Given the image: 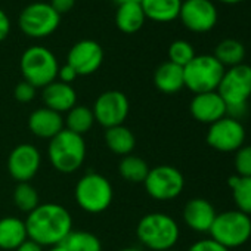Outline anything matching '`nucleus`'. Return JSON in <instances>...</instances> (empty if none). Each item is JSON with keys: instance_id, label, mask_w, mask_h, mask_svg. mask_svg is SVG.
I'll use <instances>...</instances> for the list:
<instances>
[{"instance_id": "a211bd4d", "label": "nucleus", "mask_w": 251, "mask_h": 251, "mask_svg": "<svg viewBox=\"0 0 251 251\" xmlns=\"http://www.w3.org/2000/svg\"><path fill=\"white\" fill-rule=\"evenodd\" d=\"M64 118L59 112L49 108H39L31 112L28 118V127L31 133L42 139H52L64 130Z\"/></svg>"}, {"instance_id": "79ce46f5", "label": "nucleus", "mask_w": 251, "mask_h": 251, "mask_svg": "<svg viewBox=\"0 0 251 251\" xmlns=\"http://www.w3.org/2000/svg\"><path fill=\"white\" fill-rule=\"evenodd\" d=\"M118 251H144V250H139V248H123V250H118Z\"/></svg>"}, {"instance_id": "a19ab883", "label": "nucleus", "mask_w": 251, "mask_h": 251, "mask_svg": "<svg viewBox=\"0 0 251 251\" xmlns=\"http://www.w3.org/2000/svg\"><path fill=\"white\" fill-rule=\"evenodd\" d=\"M49 251H67V250H65V247H62V245H56V247H50Z\"/></svg>"}, {"instance_id": "4468645a", "label": "nucleus", "mask_w": 251, "mask_h": 251, "mask_svg": "<svg viewBox=\"0 0 251 251\" xmlns=\"http://www.w3.org/2000/svg\"><path fill=\"white\" fill-rule=\"evenodd\" d=\"M42 155L39 150L30 144H21L12 150L8 157V172L18 183L30 182L39 172Z\"/></svg>"}, {"instance_id": "72a5a7b5", "label": "nucleus", "mask_w": 251, "mask_h": 251, "mask_svg": "<svg viewBox=\"0 0 251 251\" xmlns=\"http://www.w3.org/2000/svg\"><path fill=\"white\" fill-rule=\"evenodd\" d=\"M188 251H229V250L220 245L219 242H216L214 239L208 238V239H201V241L194 242L188 248Z\"/></svg>"}, {"instance_id": "412c9836", "label": "nucleus", "mask_w": 251, "mask_h": 251, "mask_svg": "<svg viewBox=\"0 0 251 251\" xmlns=\"http://www.w3.org/2000/svg\"><path fill=\"white\" fill-rule=\"evenodd\" d=\"M141 6L147 20L155 23H172L179 18L182 0H142Z\"/></svg>"}, {"instance_id": "ea45409f", "label": "nucleus", "mask_w": 251, "mask_h": 251, "mask_svg": "<svg viewBox=\"0 0 251 251\" xmlns=\"http://www.w3.org/2000/svg\"><path fill=\"white\" fill-rule=\"evenodd\" d=\"M219 2L225 3V5H236V3H241L244 0H219Z\"/></svg>"}, {"instance_id": "c9c22d12", "label": "nucleus", "mask_w": 251, "mask_h": 251, "mask_svg": "<svg viewBox=\"0 0 251 251\" xmlns=\"http://www.w3.org/2000/svg\"><path fill=\"white\" fill-rule=\"evenodd\" d=\"M75 3V0H50V6L61 15L65 12H70Z\"/></svg>"}, {"instance_id": "c756f323", "label": "nucleus", "mask_w": 251, "mask_h": 251, "mask_svg": "<svg viewBox=\"0 0 251 251\" xmlns=\"http://www.w3.org/2000/svg\"><path fill=\"white\" fill-rule=\"evenodd\" d=\"M14 202L18 207V210L28 214L34 208H37V205L40 204V200H39V194L36 188L30 185L28 182H24V183L17 185L14 191Z\"/></svg>"}, {"instance_id": "f3484780", "label": "nucleus", "mask_w": 251, "mask_h": 251, "mask_svg": "<svg viewBox=\"0 0 251 251\" xmlns=\"http://www.w3.org/2000/svg\"><path fill=\"white\" fill-rule=\"evenodd\" d=\"M217 213L213 204L204 198H192L183 207V220L186 226L195 232H210Z\"/></svg>"}, {"instance_id": "423d86ee", "label": "nucleus", "mask_w": 251, "mask_h": 251, "mask_svg": "<svg viewBox=\"0 0 251 251\" xmlns=\"http://www.w3.org/2000/svg\"><path fill=\"white\" fill-rule=\"evenodd\" d=\"M20 68L25 81L36 89H43L56 80L59 65L58 59L49 49L43 46H31L23 53Z\"/></svg>"}, {"instance_id": "473e14b6", "label": "nucleus", "mask_w": 251, "mask_h": 251, "mask_svg": "<svg viewBox=\"0 0 251 251\" xmlns=\"http://www.w3.org/2000/svg\"><path fill=\"white\" fill-rule=\"evenodd\" d=\"M36 87L33 86V84H30L28 81H21V83H18L17 84V87H15V98H17V100H20V102H23V103H28V102H31L33 99H34V96H36Z\"/></svg>"}, {"instance_id": "4c0bfd02", "label": "nucleus", "mask_w": 251, "mask_h": 251, "mask_svg": "<svg viewBox=\"0 0 251 251\" xmlns=\"http://www.w3.org/2000/svg\"><path fill=\"white\" fill-rule=\"evenodd\" d=\"M15 251H43V247L31 239H25Z\"/></svg>"}, {"instance_id": "20e7f679", "label": "nucleus", "mask_w": 251, "mask_h": 251, "mask_svg": "<svg viewBox=\"0 0 251 251\" xmlns=\"http://www.w3.org/2000/svg\"><path fill=\"white\" fill-rule=\"evenodd\" d=\"M48 155L55 170L65 175L74 173L83 166L86 158L84 139L83 136L64 129L49 141Z\"/></svg>"}, {"instance_id": "f8f14e48", "label": "nucleus", "mask_w": 251, "mask_h": 251, "mask_svg": "<svg viewBox=\"0 0 251 251\" xmlns=\"http://www.w3.org/2000/svg\"><path fill=\"white\" fill-rule=\"evenodd\" d=\"M95 121H98L105 129L121 126L129 115V99L123 92L108 90L98 96L93 103Z\"/></svg>"}, {"instance_id": "9d476101", "label": "nucleus", "mask_w": 251, "mask_h": 251, "mask_svg": "<svg viewBox=\"0 0 251 251\" xmlns=\"http://www.w3.org/2000/svg\"><path fill=\"white\" fill-rule=\"evenodd\" d=\"M148 195L158 201L177 198L185 188L183 175L173 166H157L150 169L144 182Z\"/></svg>"}, {"instance_id": "393cba45", "label": "nucleus", "mask_w": 251, "mask_h": 251, "mask_svg": "<svg viewBox=\"0 0 251 251\" xmlns=\"http://www.w3.org/2000/svg\"><path fill=\"white\" fill-rule=\"evenodd\" d=\"M223 67H235L239 64H244V58H245V48L244 45L236 40V39H225L222 40L216 49H214V55H213Z\"/></svg>"}, {"instance_id": "0eeeda50", "label": "nucleus", "mask_w": 251, "mask_h": 251, "mask_svg": "<svg viewBox=\"0 0 251 251\" xmlns=\"http://www.w3.org/2000/svg\"><path fill=\"white\" fill-rule=\"evenodd\" d=\"M225 70L226 68L213 55H195V58L183 67L185 87L195 95L216 92Z\"/></svg>"}, {"instance_id": "37998d69", "label": "nucleus", "mask_w": 251, "mask_h": 251, "mask_svg": "<svg viewBox=\"0 0 251 251\" xmlns=\"http://www.w3.org/2000/svg\"><path fill=\"white\" fill-rule=\"evenodd\" d=\"M163 251H175L173 248H170V250H163Z\"/></svg>"}, {"instance_id": "aec40b11", "label": "nucleus", "mask_w": 251, "mask_h": 251, "mask_svg": "<svg viewBox=\"0 0 251 251\" xmlns=\"http://www.w3.org/2000/svg\"><path fill=\"white\" fill-rule=\"evenodd\" d=\"M154 83L163 93H177L185 87L183 68L170 61L163 62L154 73Z\"/></svg>"}, {"instance_id": "58836bf2", "label": "nucleus", "mask_w": 251, "mask_h": 251, "mask_svg": "<svg viewBox=\"0 0 251 251\" xmlns=\"http://www.w3.org/2000/svg\"><path fill=\"white\" fill-rule=\"evenodd\" d=\"M117 5H126V3H141L142 0H115Z\"/></svg>"}, {"instance_id": "b1692460", "label": "nucleus", "mask_w": 251, "mask_h": 251, "mask_svg": "<svg viewBox=\"0 0 251 251\" xmlns=\"http://www.w3.org/2000/svg\"><path fill=\"white\" fill-rule=\"evenodd\" d=\"M105 144L109 148L111 152L117 155H129L136 147V139L135 135L132 133L130 129L126 127L124 124L115 126V127H109L105 132Z\"/></svg>"}, {"instance_id": "4be33fe9", "label": "nucleus", "mask_w": 251, "mask_h": 251, "mask_svg": "<svg viewBox=\"0 0 251 251\" xmlns=\"http://www.w3.org/2000/svg\"><path fill=\"white\" fill-rule=\"evenodd\" d=\"M25 239L28 236L24 220L18 217L0 219V248L6 251L17 250Z\"/></svg>"}, {"instance_id": "2f4dec72", "label": "nucleus", "mask_w": 251, "mask_h": 251, "mask_svg": "<svg viewBox=\"0 0 251 251\" xmlns=\"http://www.w3.org/2000/svg\"><path fill=\"white\" fill-rule=\"evenodd\" d=\"M233 164L236 176L251 177V145H242L238 151H235Z\"/></svg>"}, {"instance_id": "bb28decb", "label": "nucleus", "mask_w": 251, "mask_h": 251, "mask_svg": "<svg viewBox=\"0 0 251 251\" xmlns=\"http://www.w3.org/2000/svg\"><path fill=\"white\" fill-rule=\"evenodd\" d=\"M95 123V115L93 111L89 106L83 105H75L67 112V118L64 120V124L67 126V130L83 136L87 133Z\"/></svg>"}, {"instance_id": "e433bc0d", "label": "nucleus", "mask_w": 251, "mask_h": 251, "mask_svg": "<svg viewBox=\"0 0 251 251\" xmlns=\"http://www.w3.org/2000/svg\"><path fill=\"white\" fill-rule=\"evenodd\" d=\"M9 31H11V21L8 15L2 11V8H0V42H3L8 37Z\"/></svg>"}, {"instance_id": "7ed1b4c3", "label": "nucleus", "mask_w": 251, "mask_h": 251, "mask_svg": "<svg viewBox=\"0 0 251 251\" xmlns=\"http://www.w3.org/2000/svg\"><path fill=\"white\" fill-rule=\"evenodd\" d=\"M136 235L144 247L163 251L176 245L180 230L172 216L166 213H150L139 220Z\"/></svg>"}, {"instance_id": "dca6fc26", "label": "nucleus", "mask_w": 251, "mask_h": 251, "mask_svg": "<svg viewBox=\"0 0 251 251\" xmlns=\"http://www.w3.org/2000/svg\"><path fill=\"white\" fill-rule=\"evenodd\" d=\"M189 111L202 124H213L227 115V106L217 90L195 95L189 103Z\"/></svg>"}, {"instance_id": "ddd939ff", "label": "nucleus", "mask_w": 251, "mask_h": 251, "mask_svg": "<svg viewBox=\"0 0 251 251\" xmlns=\"http://www.w3.org/2000/svg\"><path fill=\"white\" fill-rule=\"evenodd\" d=\"M179 18L192 33H208L217 24V8L211 0H185L182 2Z\"/></svg>"}, {"instance_id": "39448f33", "label": "nucleus", "mask_w": 251, "mask_h": 251, "mask_svg": "<svg viewBox=\"0 0 251 251\" xmlns=\"http://www.w3.org/2000/svg\"><path fill=\"white\" fill-rule=\"evenodd\" d=\"M208 233L211 239L230 251L251 238V217L239 210H226L216 216Z\"/></svg>"}, {"instance_id": "6e6552de", "label": "nucleus", "mask_w": 251, "mask_h": 251, "mask_svg": "<svg viewBox=\"0 0 251 251\" xmlns=\"http://www.w3.org/2000/svg\"><path fill=\"white\" fill-rule=\"evenodd\" d=\"M74 197L81 210L98 214L111 205L114 192L106 177L99 173H87L77 182Z\"/></svg>"}, {"instance_id": "2eb2a0df", "label": "nucleus", "mask_w": 251, "mask_h": 251, "mask_svg": "<svg viewBox=\"0 0 251 251\" xmlns=\"http://www.w3.org/2000/svg\"><path fill=\"white\" fill-rule=\"evenodd\" d=\"M103 61V50L95 40H80L68 52L67 64L75 70L78 75H90L99 70Z\"/></svg>"}, {"instance_id": "f03ea898", "label": "nucleus", "mask_w": 251, "mask_h": 251, "mask_svg": "<svg viewBox=\"0 0 251 251\" xmlns=\"http://www.w3.org/2000/svg\"><path fill=\"white\" fill-rule=\"evenodd\" d=\"M217 93L227 106V115L239 120L245 114L251 96V67L239 64L225 70Z\"/></svg>"}, {"instance_id": "1a4fd4ad", "label": "nucleus", "mask_w": 251, "mask_h": 251, "mask_svg": "<svg viewBox=\"0 0 251 251\" xmlns=\"http://www.w3.org/2000/svg\"><path fill=\"white\" fill-rule=\"evenodd\" d=\"M18 24L25 36L43 39L56 31L61 24V15L50 6V3L36 2L23 9Z\"/></svg>"}, {"instance_id": "c85d7f7f", "label": "nucleus", "mask_w": 251, "mask_h": 251, "mask_svg": "<svg viewBox=\"0 0 251 251\" xmlns=\"http://www.w3.org/2000/svg\"><path fill=\"white\" fill-rule=\"evenodd\" d=\"M67 251H102L99 238L90 232L71 230V233L61 244Z\"/></svg>"}, {"instance_id": "7c9ffc66", "label": "nucleus", "mask_w": 251, "mask_h": 251, "mask_svg": "<svg viewBox=\"0 0 251 251\" xmlns=\"http://www.w3.org/2000/svg\"><path fill=\"white\" fill-rule=\"evenodd\" d=\"M194 58H195V50L192 45L186 40H175L169 48V61L182 68L188 65Z\"/></svg>"}, {"instance_id": "5701e85b", "label": "nucleus", "mask_w": 251, "mask_h": 251, "mask_svg": "<svg viewBox=\"0 0 251 251\" xmlns=\"http://www.w3.org/2000/svg\"><path fill=\"white\" fill-rule=\"evenodd\" d=\"M147 21V17L144 14V9L141 3H126L118 5L117 14H115V24L120 31L126 34L138 33Z\"/></svg>"}, {"instance_id": "6ab92c4d", "label": "nucleus", "mask_w": 251, "mask_h": 251, "mask_svg": "<svg viewBox=\"0 0 251 251\" xmlns=\"http://www.w3.org/2000/svg\"><path fill=\"white\" fill-rule=\"evenodd\" d=\"M42 96H43L45 106L59 114L68 112L77 103V93L73 89V86L56 80L48 84L46 87H43Z\"/></svg>"}, {"instance_id": "cd10ccee", "label": "nucleus", "mask_w": 251, "mask_h": 251, "mask_svg": "<svg viewBox=\"0 0 251 251\" xmlns=\"http://www.w3.org/2000/svg\"><path fill=\"white\" fill-rule=\"evenodd\" d=\"M227 183L232 189V198L236 204V210L251 216V177L230 176Z\"/></svg>"}, {"instance_id": "a878e982", "label": "nucleus", "mask_w": 251, "mask_h": 251, "mask_svg": "<svg viewBox=\"0 0 251 251\" xmlns=\"http://www.w3.org/2000/svg\"><path fill=\"white\" fill-rule=\"evenodd\" d=\"M118 173L121 175V177L124 180H127V182L144 183L150 173V167L144 158L129 154L121 158V161L118 164Z\"/></svg>"}, {"instance_id": "f257e3e1", "label": "nucleus", "mask_w": 251, "mask_h": 251, "mask_svg": "<svg viewBox=\"0 0 251 251\" xmlns=\"http://www.w3.org/2000/svg\"><path fill=\"white\" fill-rule=\"evenodd\" d=\"M25 229L28 239L42 247L61 245L73 230V217L68 210L56 202L39 204L27 214Z\"/></svg>"}, {"instance_id": "f704fd0d", "label": "nucleus", "mask_w": 251, "mask_h": 251, "mask_svg": "<svg viewBox=\"0 0 251 251\" xmlns=\"http://www.w3.org/2000/svg\"><path fill=\"white\" fill-rule=\"evenodd\" d=\"M77 77H78V74H77V73H75V70H74L73 67H70L68 64H65V65H62V67H59V70H58V75H56V78H59L58 81L65 83V84L73 83Z\"/></svg>"}, {"instance_id": "9b49d317", "label": "nucleus", "mask_w": 251, "mask_h": 251, "mask_svg": "<svg viewBox=\"0 0 251 251\" xmlns=\"http://www.w3.org/2000/svg\"><path fill=\"white\" fill-rule=\"evenodd\" d=\"M207 144L219 152H235L245 142L244 124L233 117H223L210 124L207 132Z\"/></svg>"}]
</instances>
